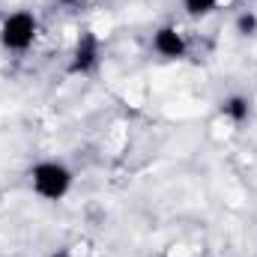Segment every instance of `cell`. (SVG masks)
<instances>
[{"mask_svg": "<svg viewBox=\"0 0 257 257\" xmlns=\"http://www.w3.org/2000/svg\"><path fill=\"white\" fill-rule=\"evenodd\" d=\"M30 189L36 197L48 200V203H57L63 200L66 194L72 192L75 186V174L66 162H57V159H42L30 168Z\"/></svg>", "mask_w": 257, "mask_h": 257, "instance_id": "6da1fadb", "label": "cell"}, {"mask_svg": "<svg viewBox=\"0 0 257 257\" xmlns=\"http://www.w3.org/2000/svg\"><path fill=\"white\" fill-rule=\"evenodd\" d=\"M39 36V18L27 9H15L0 21V45L9 54H24Z\"/></svg>", "mask_w": 257, "mask_h": 257, "instance_id": "7a4b0ae2", "label": "cell"}, {"mask_svg": "<svg viewBox=\"0 0 257 257\" xmlns=\"http://www.w3.org/2000/svg\"><path fill=\"white\" fill-rule=\"evenodd\" d=\"M99 60H102V39L93 30H81L72 60H69V75H90V72H96Z\"/></svg>", "mask_w": 257, "mask_h": 257, "instance_id": "3957f363", "label": "cell"}, {"mask_svg": "<svg viewBox=\"0 0 257 257\" xmlns=\"http://www.w3.org/2000/svg\"><path fill=\"white\" fill-rule=\"evenodd\" d=\"M153 51L165 60H183L189 54V39L174 24H165L153 33Z\"/></svg>", "mask_w": 257, "mask_h": 257, "instance_id": "277c9868", "label": "cell"}, {"mask_svg": "<svg viewBox=\"0 0 257 257\" xmlns=\"http://www.w3.org/2000/svg\"><path fill=\"white\" fill-rule=\"evenodd\" d=\"M221 114L230 120V123H236V126H242L245 120H248V114H251V102H248V96H227V99H221Z\"/></svg>", "mask_w": 257, "mask_h": 257, "instance_id": "5b68a950", "label": "cell"}, {"mask_svg": "<svg viewBox=\"0 0 257 257\" xmlns=\"http://www.w3.org/2000/svg\"><path fill=\"white\" fill-rule=\"evenodd\" d=\"M218 6H221V0H183L186 15H192V18H206V15H212Z\"/></svg>", "mask_w": 257, "mask_h": 257, "instance_id": "8992f818", "label": "cell"}, {"mask_svg": "<svg viewBox=\"0 0 257 257\" xmlns=\"http://www.w3.org/2000/svg\"><path fill=\"white\" fill-rule=\"evenodd\" d=\"M236 33H242V36H254L257 33V15L254 12H242V15L236 18Z\"/></svg>", "mask_w": 257, "mask_h": 257, "instance_id": "52a82bcc", "label": "cell"}, {"mask_svg": "<svg viewBox=\"0 0 257 257\" xmlns=\"http://www.w3.org/2000/svg\"><path fill=\"white\" fill-rule=\"evenodd\" d=\"M48 257H72V251L69 248H60V251H54V254H48Z\"/></svg>", "mask_w": 257, "mask_h": 257, "instance_id": "ba28073f", "label": "cell"}, {"mask_svg": "<svg viewBox=\"0 0 257 257\" xmlns=\"http://www.w3.org/2000/svg\"><path fill=\"white\" fill-rule=\"evenodd\" d=\"M57 3H66L69 6V3H81V0H57Z\"/></svg>", "mask_w": 257, "mask_h": 257, "instance_id": "9c48e42d", "label": "cell"}]
</instances>
